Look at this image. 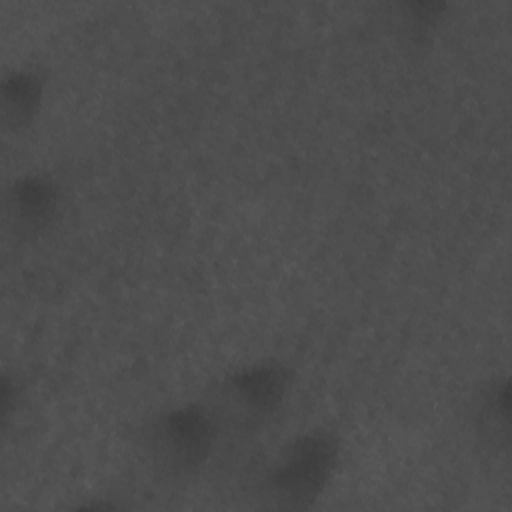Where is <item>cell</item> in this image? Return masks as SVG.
Instances as JSON below:
<instances>
[{
	"mask_svg": "<svg viewBox=\"0 0 512 512\" xmlns=\"http://www.w3.org/2000/svg\"><path fill=\"white\" fill-rule=\"evenodd\" d=\"M210 420L196 412H176L160 422L158 428V450L172 464H196L200 462L210 446Z\"/></svg>",
	"mask_w": 512,
	"mask_h": 512,
	"instance_id": "7a4b0ae2",
	"label": "cell"
},
{
	"mask_svg": "<svg viewBox=\"0 0 512 512\" xmlns=\"http://www.w3.org/2000/svg\"><path fill=\"white\" fill-rule=\"evenodd\" d=\"M334 462V446L324 436L304 438L294 446L286 460L278 466L274 476V486L286 498V502L302 504L312 498L324 478L328 476Z\"/></svg>",
	"mask_w": 512,
	"mask_h": 512,
	"instance_id": "6da1fadb",
	"label": "cell"
}]
</instances>
